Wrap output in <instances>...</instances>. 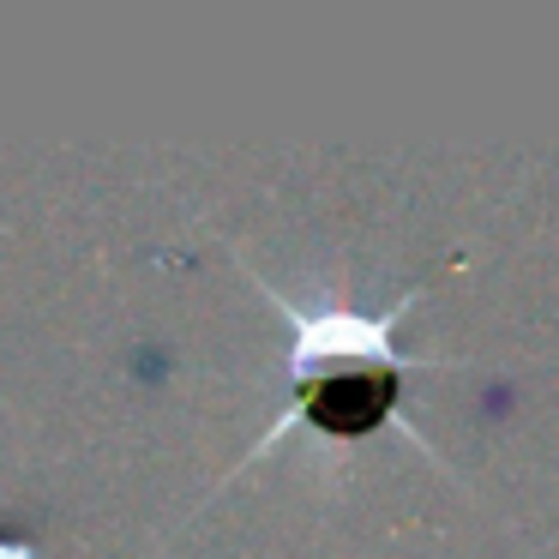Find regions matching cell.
Instances as JSON below:
<instances>
[{
  "mask_svg": "<svg viewBox=\"0 0 559 559\" xmlns=\"http://www.w3.org/2000/svg\"><path fill=\"white\" fill-rule=\"evenodd\" d=\"M253 283L265 289L271 307L289 313V367H283L289 403L223 481H235L253 457H271L295 433L325 439V445H361V439H379V433H403L415 445H427L409 427V373L415 367H457V361L415 355L397 343V319L403 307L421 301V289H409L385 313H355V307H301L289 289L265 283L259 271Z\"/></svg>",
  "mask_w": 559,
  "mask_h": 559,
  "instance_id": "obj_1",
  "label": "cell"
}]
</instances>
